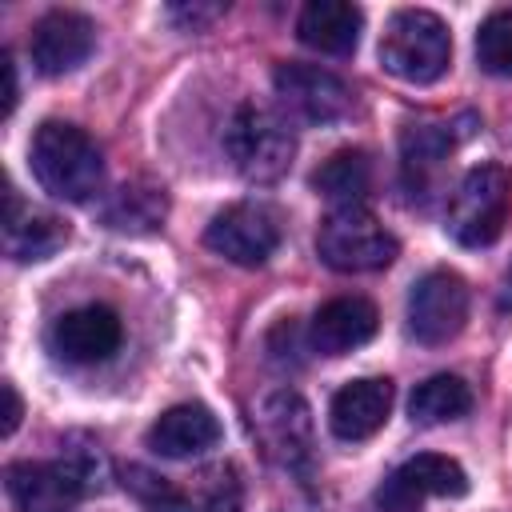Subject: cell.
<instances>
[{
	"mask_svg": "<svg viewBox=\"0 0 512 512\" xmlns=\"http://www.w3.org/2000/svg\"><path fill=\"white\" fill-rule=\"evenodd\" d=\"M32 172L40 188L52 192L56 200L84 204L104 180V160H100L96 140L84 128L48 120L32 136Z\"/></svg>",
	"mask_w": 512,
	"mask_h": 512,
	"instance_id": "1",
	"label": "cell"
},
{
	"mask_svg": "<svg viewBox=\"0 0 512 512\" xmlns=\"http://www.w3.org/2000/svg\"><path fill=\"white\" fill-rule=\"evenodd\" d=\"M452 36L436 12L404 8L388 20L380 40V64L404 84H432L448 72Z\"/></svg>",
	"mask_w": 512,
	"mask_h": 512,
	"instance_id": "2",
	"label": "cell"
},
{
	"mask_svg": "<svg viewBox=\"0 0 512 512\" xmlns=\"http://www.w3.org/2000/svg\"><path fill=\"white\" fill-rule=\"evenodd\" d=\"M316 252L336 272H376L396 260L400 244L368 208L356 204V208H332L320 220Z\"/></svg>",
	"mask_w": 512,
	"mask_h": 512,
	"instance_id": "3",
	"label": "cell"
},
{
	"mask_svg": "<svg viewBox=\"0 0 512 512\" xmlns=\"http://www.w3.org/2000/svg\"><path fill=\"white\" fill-rule=\"evenodd\" d=\"M224 144H228V156H232V164L240 168V176L252 180V184H272V180H280V176L288 172L292 156H296V136H292V128H288L276 112H268V108H260V104H244V108L232 116Z\"/></svg>",
	"mask_w": 512,
	"mask_h": 512,
	"instance_id": "4",
	"label": "cell"
},
{
	"mask_svg": "<svg viewBox=\"0 0 512 512\" xmlns=\"http://www.w3.org/2000/svg\"><path fill=\"white\" fill-rule=\"evenodd\" d=\"M508 200H512V176L500 164H480L472 168L460 188L452 192L448 204V232L464 248H484L504 232L508 220Z\"/></svg>",
	"mask_w": 512,
	"mask_h": 512,
	"instance_id": "5",
	"label": "cell"
},
{
	"mask_svg": "<svg viewBox=\"0 0 512 512\" xmlns=\"http://www.w3.org/2000/svg\"><path fill=\"white\" fill-rule=\"evenodd\" d=\"M468 320V284L448 272L432 268L412 284L408 296V328L420 344H448Z\"/></svg>",
	"mask_w": 512,
	"mask_h": 512,
	"instance_id": "6",
	"label": "cell"
},
{
	"mask_svg": "<svg viewBox=\"0 0 512 512\" xmlns=\"http://www.w3.org/2000/svg\"><path fill=\"white\" fill-rule=\"evenodd\" d=\"M204 244L216 256L232 260V264L256 268L280 244V216L268 204H232V208L212 216V224L204 232Z\"/></svg>",
	"mask_w": 512,
	"mask_h": 512,
	"instance_id": "7",
	"label": "cell"
},
{
	"mask_svg": "<svg viewBox=\"0 0 512 512\" xmlns=\"http://www.w3.org/2000/svg\"><path fill=\"white\" fill-rule=\"evenodd\" d=\"M464 492H468V476L452 456L420 452V456L404 460L396 472H388V480L376 488V508L380 512H420V504L428 496H464Z\"/></svg>",
	"mask_w": 512,
	"mask_h": 512,
	"instance_id": "8",
	"label": "cell"
},
{
	"mask_svg": "<svg viewBox=\"0 0 512 512\" xmlns=\"http://www.w3.org/2000/svg\"><path fill=\"white\" fill-rule=\"evenodd\" d=\"M256 436L264 444V456L288 472H308L312 464V412L300 400V392H272L260 404Z\"/></svg>",
	"mask_w": 512,
	"mask_h": 512,
	"instance_id": "9",
	"label": "cell"
},
{
	"mask_svg": "<svg viewBox=\"0 0 512 512\" xmlns=\"http://www.w3.org/2000/svg\"><path fill=\"white\" fill-rule=\"evenodd\" d=\"M272 84H276L280 104L308 124H332V120L348 116V108H352L348 84L336 72L316 68V64H280L272 72Z\"/></svg>",
	"mask_w": 512,
	"mask_h": 512,
	"instance_id": "10",
	"label": "cell"
},
{
	"mask_svg": "<svg viewBox=\"0 0 512 512\" xmlns=\"http://www.w3.org/2000/svg\"><path fill=\"white\" fill-rule=\"evenodd\" d=\"M120 340H124V324L104 304L72 308L48 332V348L64 364H104L120 348Z\"/></svg>",
	"mask_w": 512,
	"mask_h": 512,
	"instance_id": "11",
	"label": "cell"
},
{
	"mask_svg": "<svg viewBox=\"0 0 512 512\" xmlns=\"http://www.w3.org/2000/svg\"><path fill=\"white\" fill-rule=\"evenodd\" d=\"M92 44H96V24L88 16H80V12H64L60 8V12H48V16L36 20L28 48H32L36 72L64 76V72H72V68H80L88 60Z\"/></svg>",
	"mask_w": 512,
	"mask_h": 512,
	"instance_id": "12",
	"label": "cell"
},
{
	"mask_svg": "<svg viewBox=\"0 0 512 512\" xmlns=\"http://www.w3.org/2000/svg\"><path fill=\"white\" fill-rule=\"evenodd\" d=\"M8 496L16 512H76L84 488L60 460H16L8 464Z\"/></svg>",
	"mask_w": 512,
	"mask_h": 512,
	"instance_id": "13",
	"label": "cell"
},
{
	"mask_svg": "<svg viewBox=\"0 0 512 512\" xmlns=\"http://www.w3.org/2000/svg\"><path fill=\"white\" fill-rule=\"evenodd\" d=\"M380 328V312L364 296H336L312 316V348L320 356H344L368 344Z\"/></svg>",
	"mask_w": 512,
	"mask_h": 512,
	"instance_id": "14",
	"label": "cell"
},
{
	"mask_svg": "<svg viewBox=\"0 0 512 512\" xmlns=\"http://www.w3.org/2000/svg\"><path fill=\"white\" fill-rule=\"evenodd\" d=\"M388 412H392V384L380 376H364V380L344 384L332 396L328 424L340 440H368L384 428Z\"/></svg>",
	"mask_w": 512,
	"mask_h": 512,
	"instance_id": "15",
	"label": "cell"
},
{
	"mask_svg": "<svg viewBox=\"0 0 512 512\" xmlns=\"http://www.w3.org/2000/svg\"><path fill=\"white\" fill-rule=\"evenodd\" d=\"M216 440H220V420L204 404H176V408L160 412V420L148 428V448L168 460L196 456V452L212 448Z\"/></svg>",
	"mask_w": 512,
	"mask_h": 512,
	"instance_id": "16",
	"label": "cell"
},
{
	"mask_svg": "<svg viewBox=\"0 0 512 512\" xmlns=\"http://www.w3.org/2000/svg\"><path fill=\"white\" fill-rule=\"evenodd\" d=\"M360 28L364 16L348 0H312L296 20V36L324 56H348L360 40Z\"/></svg>",
	"mask_w": 512,
	"mask_h": 512,
	"instance_id": "17",
	"label": "cell"
},
{
	"mask_svg": "<svg viewBox=\"0 0 512 512\" xmlns=\"http://www.w3.org/2000/svg\"><path fill=\"white\" fill-rule=\"evenodd\" d=\"M68 228L36 208H24L20 196L8 188V212H4V248L12 260H44L56 248H64Z\"/></svg>",
	"mask_w": 512,
	"mask_h": 512,
	"instance_id": "18",
	"label": "cell"
},
{
	"mask_svg": "<svg viewBox=\"0 0 512 512\" xmlns=\"http://www.w3.org/2000/svg\"><path fill=\"white\" fill-rule=\"evenodd\" d=\"M312 188L320 196H328L336 208H356L372 192V160H368V152L364 148H340V152H332L312 172Z\"/></svg>",
	"mask_w": 512,
	"mask_h": 512,
	"instance_id": "19",
	"label": "cell"
},
{
	"mask_svg": "<svg viewBox=\"0 0 512 512\" xmlns=\"http://www.w3.org/2000/svg\"><path fill=\"white\" fill-rule=\"evenodd\" d=\"M168 216V196L156 184H120L104 204V224L116 232H156Z\"/></svg>",
	"mask_w": 512,
	"mask_h": 512,
	"instance_id": "20",
	"label": "cell"
},
{
	"mask_svg": "<svg viewBox=\"0 0 512 512\" xmlns=\"http://www.w3.org/2000/svg\"><path fill=\"white\" fill-rule=\"evenodd\" d=\"M468 408H472V388L448 372L416 384V392L408 400V412L416 424H448V420H460Z\"/></svg>",
	"mask_w": 512,
	"mask_h": 512,
	"instance_id": "21",
	"label": "cell"
},
{
	"mask_svg": "<svg viewBox=\"0 0 512 512\" xmlns=\"http://www.w3.org/2000/svg\"><path fill=\"white\" fill-rule=\"evenodd\" d=\"M120 484H124V492H132L136 504H144L148 512H192L188 492H180L172 480L156 476V472L144 468V464H128V468L120 472Z\"/></svg>",
	"mask_w": 512,
	"mask_h": 512,
	"instance_id": "22",
	"label": "cell"
},
{
	"mask_svg": "<svg viewBox=\"0 0 512 512\" xmlns=\"http://www.w3.org/2000/svg\"><path fill=\"white\" fill-rule=\"evenodd\" d=\"M188 500H192V512H240V500H244L240 472L232 464L204 468L196 476V492Z\"/></svg>",
	"mask_w": 512,
	"mask_h": 512,
	"instance_id": "23",
	"label": "cell"
},
{
	"mask_svg": "<svg viewBox=\"0 0 512 512\" xmlns=\"http://www.w3.org/2000/svg\"><path fill=\"white\" fill-rule=\"evenodd\" d=\"M476 60L492 76H512V8H500L480 24Z\"/></svg>",
	"mask_w": 512,
	"mask_h": 512,
	"instance_id": "24",
	"label": "cell"
},
{
	"mask_svg": "<svg viewBox=\"0 0 512 512\" xmlns=\"http://www.w3.org/2000/svg\"><path fill=\"white\" fill-rule=\"evenodd\" d=\"M452 140L436 128H408L404 132V172H408V184H428L432 172L440 168V160L448 156Z\"/></svg>",
	"mask_w": 512,
	"mask_h": 512,
	"instance_id": "25",
	"label": "cell"
},
{
	"mask_svg": "<svg viewBox=\"0 0 512 512\" xmlns=\"http://www.w3.org/2000/svg\"><path fill=\"white\" fill-rule=\"evenodd\" d=\"M172 16H176V20H184V24L196 32L200 24L216 20V16H220V8H216V4H212V8H204V4H184V8H172Z\"/></svg>",
	"mask_w": 512,
	"mask_h": 512,
	"instance_id": "26",
	"label": "cell"
},
{
	"mask_svg": "<svg viewBox=\"0 0 512 512\" xmlns=\"http://www.w3.org/2000/svg\"><path fill=\"white\" fill-rule=\"evenodd\" d=\"M20 396H16V388L12 384H4V436H12L16 432V424H20Z\"/></svg>",
	"mask_w": 512,
	"mask_h": 512,
	"instance_id": "27",
	"label": "cell"
},
{
	"mask_svg": "<svg viewBox=\"0 0 512 512\" xmlns=\"http://www.w3.org/2000/svg\"><path fill=\"white\" fill-rule=\"evenodd\" d=\"M0 68H4V116H8L16 108V64H12L8 52L0 56Z\"/></svg>",
	"mask_w": 512,
	"mask_h": 512,
	"instance_id": "28",
	"label": "cell"
}]
</instances>
